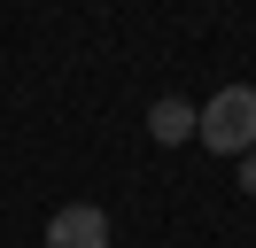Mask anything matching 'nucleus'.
Wrapping results in <instances>:
<instances>
[{
	"label": "nucleus",
	"instance_id": "nucleus-1",
	"mask_svg": "<svg viewBox=\"0 0 256 248\" xmlns=\"http://www.w3.org/2000/svg\"><path fill=\"white\" fill-rule=\"evenodd\" d=\"M194 140H202L210 155H233V163H240V155L256 148V86L210 93V101H202V132H194Z\"/></svg>",
	"mask_w": 256,
	"mask_h": 248
},
{
	"label": "nucleus",
	"instance_id": "nucleus-2",
	"mask_svg": "<svg viewBox=\"0 0 256 248\" xmlns=\"http://www.w3.org/2000/svg\"><path fill=\"white\" fill-rule=\"evenodd\" d=\"M47 248H109V210L94 202H62L47 217Z\"/></svg>",
	"mask_w": 256,
	"mask_h": 248
},
{
	"label": "nucleus",
	"instance_id": "nucleus-3",
	"mask_svg": "<svg viewBox=\"0 0 256 248\" xmlns=\"http://www.w3.org/2000/svg\"><path fill=\"white\" fill-rule=\"evenodd\" d=\"M194 132H202V108L178 101V93H163V101L148 108V140H156V148H186Z\"/></svg>",
	"mask_w": 256,
	"mask_h": 248
},
{
	"label": "nucleus",
	"instance_id": "nucleus-4",
	"mask_svg": "<svg viewBox=\"0 0 256 248\" xmlns=\"http://www.w3.org/2000/svg\"><path fill=\"white\" fill-rule=\"evenodd\" d=\"M240 194H256V148L240 155Z\"/></svg>",
	"mask_w": 256,
	"mask_h": 248
}]
</instances>
